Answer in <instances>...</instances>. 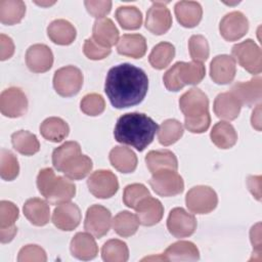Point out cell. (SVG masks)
<instances>
[{
    "instance_id": "24",
    "label": "cell",
    "mask_w": 262,
    "mask_h": 262,
    "mask_svg": "<svg viewBox=\"0 0 262 262\" xmlns=\"http://www.w3.org/2000/svg\"><path fill=\"white\" fill-rule=\"evenodd\" d=\"M175 15L178 23L184 28H193L202 19L203 8L195 1H179L174 7Z\"/></svg>"
},
{
    "instance_id": "49",
    "label": "cell",
    "mask_w": 262,
    "mask_h": 262,
    "mask_svg": "<svg viewBox=\"0 0 262 262\" xmlns=\"http://www.w3.org/2000/svg\"><path fill=\"white\" fill-rule=\"evenodd\" d=\"M84 5L87 11L97 19L104 17L111 11V8H112V2L108 0L106 1L87 0V1H84Z\"/></svg>"
},
{
    "instance_id": "14",
    "label": "cell",
    "mask_w": 262,
    "mask_h": 262,
    "mask_svg": "<svg viewBox=\"0 0 262 262\" xmlns=\"http://www.w3.org/2000/svg\"><path fill=\"white\" fill-rule=\"evenodd\" d=\"M171 26V12L165 6V3L152 2V5L146 12L145 28L155 35H163L169 31Z\"/></svg>"
},
{
    "instance_id": "31",
    "label": "cell",
    "mask_w": 262,
    "mask_h": 262,
    "mask_svg": "<svg viewBox=\"0 0 262 262\" xmlns=\"http://www.w3.org/2000/svg\"><path fill=\"white\" fill-rule=\"evenodd\" d=\"M69 132L68 123L57 117L47 118L40 125L41 135L51 142H60L69 135Z\"/></svg>"
},
{
    "instance_id": "7",
    "label": "cell",
    "mask_w": 262,
    "mask_h": 262,
    "mask_svg": "<svg viewBox=\"0 0 262 262\" xmlns=\"http://www.w3.org/2000/svg\"><path fill=\"white\" fill-rule=\"evenodd\" d=\"M188 210L194 214H208L212 212L217 204V193L207 185H198L190 188L185 196Z\"/></svg>"
},
{
    "instance_id": "55",
    "label": "cell",
    "mask_w": 262,
    "mask_h": 262,
    "mask_svg": "<svg viewBox=\"0 0 262 262\" xmlns=\"http://www.w3.org/2000/svg\"><path fill=\"white\" fill-rule=\"evenodd\" d=\"M251 123H252V126L257 129L258 131L261 130V104L258 103L257 107L253 111V114H252V117H251Z\"/></svg>"
},
{
    "instance_id": "42",
    "label": "cell",
    "mask_w": 262,
    "mask_h": 262,
    "mask_svg": "<svg viewBox=\"0 0 262 262\" xmlns=\"http://www.w3.org/2000/svg\"><path fill=\"white\" fill-rule=\"evenodd\" d=\"M19 172V165L16 157L8 149L1 148L0 151V175L6 181L15 179Z\"/></svg>"
},
{
    "instance_id": "18",
    "label": "cell",
    "mask_w": 262,
    "mask_h": 262,
    "mask_svg": "<svg viewBox=\"0 0 262 262\" xmlns=\"http://www.w3.org/2000/svg\"><path fill=\"white\" fill-rule=\"evenodd\" d=\"M230 90V92L239 100L242 105L252 106L261 100L262 79L261 77H255L248 82H237Z\"/></svg>"
},
{
    "instance_id": "32",
    "label": "cell",
    "mask_w": 262,
    "mask_h": 262,
    "mask_svg": "<svg viewBox=\"0 0 262 262\" xmlns=\"http://www.w3.org/2000/svg\"><path fill=\"white\" fill-rule=\"evenodd\" d=\"M212 142L219 148L226 149L232 147L237 141V134L230 123L218 122L210 133Z\"/></svg>"
},
{
    "instance_id": "40",
    "label": "cell",
    "mask_w": 262,
    "mask_h": 262,
    "mask_svg": "<svg viewBox=\"0 0 262 262\" xmlns=\"http://www.w3.org/2000/svg\"><path fill=\"white\" fill-rule=\"evenodd\" d=\"M101 257L105 262H125L129 258V250L121 239H110L101 248Z\"/></svg>"
},
{
    "instance_id": "28",
    "label": "cell",
    "mask_w": 262,
    "mask_h": 262,
    "mask_svg": "<svg viewBox=\"0 0 262 262\" xmlns=\"http://www.w3.org/2000/svg\"><path fill=\"white\" fill-rule=\"evenodd\" d=\"M49 39L58 45H70L77 36L75 27L66 19H55L47 27Z\"/></svg>"
},
{
    "instance_id": "53",
    "label": "cell",
    "mask_w": 262,
    "mask_h": 262,
    "mask_svg": "<svg viewBox=\"0 0 262 262\" xmlns=\"http://www.w3.org/2000/svg\"><path fill=\"white\" fill-rule=\"evenodd\" d=\"M247 184L251 193L260 201L261 196V176H249L247 179Z\"/></svg>"
},
{
    "instance_id": "8",
    "label": "cell",
    "mask_w": 262,
    "mask_h": 262,
    "mask_svg": "<svg viewBox=\"0 0 262 262\" xmlns=\"http://www.w3.org/2000/svg\"><path fill=\"white\" fill-rule=\"evenodd\" d=\"M149 185L154 191L162 196H173L181 193L184 189L182 177L173 170H162L152 174Z\"/></svg>"
},
{
    "instance_id": "54",
    "label": "cell",
    "mask_w": 262,
    "mask_h": 262,
    "mask_svg": "<svg viewBox=\"0 0 262 262\" xmlns=\"http://www.w3.org/2000/svg\"><path fill=\"white\" fill-rule=\"evenodd\" d=\"M17 232V227L15 225L6 227V228H0V241L2 244L9 243L13 239Z\"/></svg>"
},
{
    "instance_id": "47",
    "label": "cell",
    "mask_w": 262,
    "mask_h": 262,
    "mask_svg": "<svg viewBox=\"0 0 262 262\" xmlns=\"http://www.w3.org/2000/svg\"><path fill=\"white\" fill-rule=\"evenodd\" d=\"M46 260H47V256L45 251L37 245L25 246L24 248L20 249L17 256L18 262H32V261L45 262Z\"/></svg>"
},
{
    "instance_id": "51",
    "label": "cell",
    "mask_w": 262,
    "mask_h": 262,
    "mask_svg": "<svg viewBox=\"0 0 262 262\" xmlns=\"http://www.w3.org/2000/svg\"><path fill=\"white\" fill-rule=\"evenodd\" d=\"M14 53V44L10 37L1 34L0 35V59L6 60L10 58Z\"/></svg>"
},
{
    "instance_id": "56",
    "label": "cell",
    "mask_w": 262,
    "mask_h": 262,
    "mask_svg": "<svg viewBox=\"0 0 262 262\" xmlns=\"http://www.w3.org/2000/svg\"><path fill=\"white\" fill-rule=\"evenodd\" d=\"M36 4H38V5H41V6H49V5H51V4H54V2H35Z\"/></svg>"
},
{
    "instance_id": "20",
    "label": "cell",
    "mask_w": 262,
    "mask_h": 262,
    "mask_svg": "<svg viewBox=\"0 0 262 262\" xmlns=\"http://www.w3.org/2000/svg\"><path fill=\"white\" fill-rule=\"evenodd\" d=\"M135 210L139 223L144 226H152L159 223L164 215L162 203L150 195L142 200Z\"/></svg>"
},
{
    "instance_id": "50",
    "label": "cell",
    "mask_w": 262,
    "mask_h": 262,
    "mask_svg": "<svg viewBox=\"0 0 262 262\" xmlns=\"http://www.w3.org/2000/svg\"><path fill=\"white\" fill-rule=\"evenodd\" d=\"M55 174L51 168H44L39 171L37 176V187L39 192L44 196L52 181L55 179Z\"/></svg>"
},
{
    "instance_id": "38",
    "label": "cell",
    "mask_w": 262,
    "mask_h": 262,
    "mask_svg": "<svg viewBox=\"0 0 262 262\" xmlns=\"http://www.w3.org/2000/svg\"><path fill=\"white\" fill-rule=\"evenodd\" d=\"M183 135L182 124L175 119L164 121L158 129V139L162 145L168 146L180 139Z\"/></svg>"
},
{
    "instance_id": "52",
    "label": "cell",
    "mask_w": 262,
    "mask_h": 262,
    "mask_svg": "<svg viewBox=\"0 0 262 262\" xmlns=\"http://www.w3.org/2000/svg\"><path fill=\"white\" fill-rule=\"evenodd\" d=\"M260 223L254 225L250 230V238L253 245V249L256 254L261 253V230H260Z\"/></svg>"
},
{
    "instance_id": "19",
    "label": "cell",
    "mask_w": 262,
    "mask_h": 262,
    "mask_svg": "<svg viewBox=\"0 0 262 262\" xmlns=\"http://www.w3.org/2000/svg\"><path fill=\"white\" fill-rule=\"evenodd\" d=\"M76 194V185L68 177L57 176L50 184L44 198L51 205H59L71 201Z\"/></svg>"
},
{
    "instance_id": "45",
    "label": "cell",
    "mask_w": 262,
    "mask_h": 262,
    "mask_svg": "<svg viewBox=\"0 0 262 262\" xmlns=\"http://www.w3.org/2000/svg\"><path fill=\"white\" fill-rule=\"evenodd\" d=\"M80 107L85 115L94 117L103 113L105 108V102L100 94L89 93L82 98Z\"/></svg>"
},
{
    "instance_id": "21",
    "label": "cell",
    "mask_w": 262,
    "mask_h": 262,
    "mask_svg": "<svg viewBox=\"0 0 262 262\" xmlns=\"http://www.w3.org/2000/svg\"><path fill=\"white\" fill-rule=\"evenodd\" d=\"M70 249L72 255L80 260H92L98 254V247L92 234L89 232H78L71 241Z\"/></svg>"
},
{
    "instance_id": "9",
    "label": "cell",
    "mask_w": 262,
    "mask_h": 262,
    "mask_svg": "<svg viewBox=\"0 0 262 262\" xmlns=\"http://www.w3.org/2000/svg\"><path fill=\"white\" fill-rule=\"evenodd\" d=\"M89 191L97 199L112 198L119 189L117 176L110 170L94 171L87 180Z\"/></svg>"
},
{
    "instance_id": "33",
    "label": "cell",
    "mask_w": 262,
    "mask_h": 262,
    "mask_svg": "<svg viewBox=\"0 0 262 262\" xmlns=\"http://www.w3.org/2000/svg\"><path fill=\"white\" fill-rule=\"evenodd\" d=\"M92 166V161L89 157L79 154L64 165L61 172L71 180H79L90 173Z\"/></svg>"
},
{
    "instance_id": "5",
    "label": "cell",
    "mask_w": 262,
    "mask_h": 262,
    "mask_svg": "<svg viewBox=\"0 0 262 262\" xmlns=\"http://www.w3.org/2000/svg\"><path fill=\"white\" fill-rule=\"evenodd\" d=\"M179 107L184 115V121H193L209 114L208 96L199 88H191L179 99Z\"/></svg>"
},
{
    "instance_id": "16",
    "label": "cell",
    "mask_w": 262,
    "mask_h": 262,
    "mask_svg": "<svg viewBox=\"0 0 262 262\" xmlns=\"http://www.w3.org/2000/svg\"><path fill=\"white\" fill-rule=\"evenodd\" d=\"M81 221V212L74 203L59 204L53 211L52 222L60 230L71 231L78 227Z\"/></svg>"
},
{
    "instance_id": "2",
    "label": "cell",
    "mask_w": 262,
    "mask_h": 262,
    "mask_svg": "<svg viewBox=\"0 0 262 262\" xmlns=\"http://www.w3.org/2000/svg\"><path fill=\"white\" fill-rule=\"evenodd\" d=\"M159 126L147 115L128 113L121 116L114 130L115 139L142 151L151 143Z\"/></svg>"
},
{
    "instance_id": "27",
    "label": "cell",
    "mask_w": 262,
    "mask_h": 262,
    "mask_svg": "<svg viewBox=\"0 0 262 262\" xmlns=\"http://www.w3.org/2000/svg\"><path fill=\"white\" fill-rule=\"evenodd\" d=\"M24 214L27 219L36 226H44L50 219V208L44 200L33 198L29 199L24 205Z\"/></svg>"
},
{
    "instance_id": "4",
    "label": "cell",
    "mask_w": 262,
    "mask_h": 262,
    "mask_svg": "<svg viewBox=\"0 0 262 262\" xmlns=\"http://www.w3.org/2000/svg\"><path fill=\"white\" fill-rule=\"evenodd\" d=\"M233 59L237 60L247 72L258 75L262 71V53L260 47L252 39H247L233 45L231 49Z\"/></svg>"
},
{
    "instance_id": "30",
    "label": "cell",
    "mask_w": 262,
    "mask_h": 262,
    "mask_svg": "<svg viewBox=\"0 0 262 262\" xmlns=\"http://www.w3.org/2000/svg\"><path fill=\"white\" fill-rule=\"evenodd\" d=\"M110 162L115 169L122 173H131L137 167L135 152L125 146H115L110 151Z\"/></svg>"
},
{
    "instance_id": "13",
    "label": "cell",
    "mask_w": 262,
    "mask_h": 262,
    "mask_svg": "<svg viewBox=\"0 0 262 262\" xmlns=\"http://www.w3.org/2000/svg\"><path fill=\"white\" fill-rule=\"evenodd\" d=\"M249 30V21L241 11H232L223 16L219 24V31L226 41H236L243 38Z\"/></svg>"
},
{
    "instance_id": "12",
    "label": "cell",
    "mask_w": 262,
    "mask_h": 262,
    "mask_svg": "<svg viewBox=\"0 0 262 262\" xmlns=\"http://www.w3.org/2000/svg\"><path fill=\"white\" fill-rule=\"evenodd\" d=\"M167 228L177 238L187 237L195 231L196 219L183 208H174L168 216Z\"/></svg>"
},
{
    "instance_id": "41",
    "label": "cell",
    "mask_w": 262,
    "mask_h": 262,
    "mask_svg": "<svg viewBox=\"0 0 262 262\" xmlns=\"http://www.w3.org/2000/svg\"><path fill=\"white\" fill-rule=\"evenodd\" d=\"M81 154V146L76 141H67L52 152V164L57 171H62L64 165L75 156Z\"/></svg>"
},
{
    "instance_id": "34",
    "label": "cell",
    "mask_w": 262,
    "mask_h": 262,
    "mask_svg": "<svg viewBox=\"0 0 262 262\" xmlns=\"http://www.w3.org/2000/svg\"><path fill=\"white\" fill-rule=\"evenodd\" d=\"M26 13V5L20 0L0 1V21L3 25L12 26L19 23Z\"/></svg>"
},
{
    "instance_id": "39",
    "label": "cell",
    "mask_w": 262,
    "mask_h": 262,
    "mask_svg": "<svg viewBox=\"0 0 262 262\" xmlns=\"http://www.w3.org/2000/svg\"><path fill=\"white\" fill-rule=\"evenodd\" d=\"M115 15L124 30H137L142 25V13L135 6H120Z\"/></svg>"
},
{
    "instance_id": "35",
    "label": "cell",
    "mask_w": 262,
    "mask_h": 262,
    "mask_svg": "<svg viewBox=\"0 0 262 262\" xmlns=\"http://www.w3.org/2000/svg\"><path fill=\"white\" fill-rule=\"evenodd\" d=\"M11 142L14 149L25 156H33L40 149V143L36 135L27 130L14 132L11 135Z\"/></svg>"
},
{
    "instance_id": "23",
    "label": "cell",
    "mask_w": 262,
    "mask_h": 262,
    "mask_svg": "<svg viewBox=\"0 0 262 262\" xmlns=\"http://www.w3.org/2000/svg\"><path fill=\"white\" fill-rule=\"evenodd\" d=\"M241 108L242 103L230 91L218 94L214 100L213 110L219 119L232 121L238 117Z\"/></svg>"
},
{
    "instance_id": "6",
    "label": "cell",
    "mask_w": 262,
    "mask_h": 262,
    "mask_svg": "<svg viewBox=\"0 0 262 262\" xmlns=\"http://www.w3.org/2000/svg\"><path fill=\"white\" fill-rule=\"evenodd\" d=\"M83 85V74L74 66L58 69L53 76V87L57 94L63 97L76 95Z\"/></svg>"
},
{
    "instance_id": "37",
    "label": "cell",
    "mask_w": 262,
    "mask_h": 262,
    "mask_svg": "<svg viewBox=\"0 0 262 262\" xmlns=\"http://www.w3.org/2000/svg\"><path fill=\"white\" fill-rule=\"evenodd\" d=\"M139 225V220L136 215L129 211H122L118 213L113 220V227L117 234L123 237L133 235Z\"/></svg>"
},
{
    "instance_id": "29",
    "label": "cell",
    "mask_w": 262,
    "mask_h": 262,
    "mask_svg": "<svg viewBox=\"0 0 262 262\" xmlns=\"http://www.w3.org/2000/svg\"><path fill=\"white\" fill-rule=\"evenodd\" d=\"M163 256L166 261H195L200 259V252L193 243L180 241L169 246Z\"/></svg>"
},
{
    "instance_id": "11",
    "label": "cell",
    "mask_w": 262,
    "mask_h": 262,
    "mask_svg": "<svg viewBox=\"0 0 262 262\" xmlns=\"http://www.w3.org/2000/svg\"><path fill=\"white\" fill-rule=\"evenodd\" d=\"M1 114L8 118H19L28 110V99L18 87H9L2 91L0 96Z\"/></svg>"
},
{
    "instance_id": "46",
    "label": "cell",
    "mask_w": 262,
    "mask_h": 262,
    "mask_svg": "<svg viewBox=\"0 0 262 262\" xmlns=\"http://www.w3.org/2000/svg\"><path fill=\"white\" fill-rule=\"evenodd\" d=\"M18 208L11 202L2 201L0 203V228L13 226L18 218Z\"/></svg>"
},
{
    "instance_id": "43",
    "label": "cell",
    "mask_w": 262,
    "mask_h": 262,
    "mask_svg": "<svg viewBox=\"0 0 262 262\" xmlns=\"http://www.w3.org/2000/svg\"><path fill=\"white\" fill-rule=\"evenodd\" d=\"M189 54L192 61L203 62L208 59L210 54L209 43L202 35H192L188 41Z\"/></svg>"
},
{
    "instance_id": "22",
    "label": "cell",
    "mask_w": 262,
    "mask_h": 262,
    "mask_svg": "<svg viewBox=\"0 0 262 262\" xmlns=\"http://www.w3.org/2000/svg\"><path fill=\"white\" fill-rule=\"evenodd\" d=\"M92 38L97 44L111 48L119 41V31L111 18H98L92 28Z\"/></svg>"
},
{
    "instance_id": "17",
    "label": "cell",
    "mask_w": 262,
    "mask_h": 262,
    "mask_svg": "<svg viewBox=\"0 0 262 262\" xmlns=\"http://www.w3.org/2000/svg\"><path fill=\"white\" fill-rule=\"evenodd\" d=\"M236 73L235 60L227 54L217 55L213 58L210 64L211 79L220 85L229 84L233 81Z\"/></svg>"
},
{
    "instance_id": "1",
    "label": "cell",
    "mask_w": 262,
    "mask_h": 262,
    "mask_svg": "<svg viewBox=\"0 0 262 262\" xmlns=\"http://www.w3.org/2000/svg\"><path fill=\"white\" fill-rule=\"evenodd\" d=\"M148 90V78L143 70L125 62L113 67L105 78L104 92L116 108L140 103Z\"/></svg>"
},
{
    "instance_id": "48",
    "label": "cell",
    "mask_w": 262,
    "mask_h": 262,
    "mask_svg": "<svg viewBox=\"0 0 262 262\" xmlns=\"http://www.w3.org/2000/svg\"><path fill=\"white\" fill-rule=\"evenodd\" d=\"M83 52L89 59L100 60L110 55L111 48L103 47L97 44L91 37L85 40L84 46H83Z\"/></svg>"
},
{
    "instance_id": "15",
    "label": "cell",
    "mask_w": 262,
    "mask_h": 262,
    "mask_svg": "<svg viewBox=\"0 0 262 262\" xmlns=\"http://www.w3.org/2000/svg\"><path fill=\"white\" fill-rule=\"evenodd\" d=\"M26 63L31 72H47L53 64V53L45 44H34L26 52Z\"/></svg>"
},
{
    "instance_id": "3",
    "label": "cell",
    "mask_w": 262,
    "mask_h": 262,
    "mask_svg": "<svg viewBox=\"0 0 262 262\" xmlns=\"http://www.w3.org/2000/svg\"><path fill=\"white\" fill-rule=\"evenodd\" d=\"M206 68L202 62L178 61L164 75L163 81L169 91H179L185 85H196L204 79Z\"/></svg>"
},
{
    "instance_id": "26",
    "label": "cell",
    "mask_w": 262,
    "mask_h": 262,
    "mask_svg": "<svg viewBox=\"0 0 262 262\" xmlns=\"http://www.w3.org/2000/svg\"><path fill=\"white\" fill-rule=\"evenodd\" d=\"M117 50L122 55L141 58L146 52V40L140 34H125L118 41Z\"/></svg>"
},
{
    "instance_id": "44",
    "label": "cell",
    "mask_w": 262,
    "mask_h": 262,
    "mask_svg": "<svg viewBox=\"0 0 262 262\" xmlns=\"http://www.w3.org/2000/svg\"><path fill=\"white\" fill-rule=\"evenodd\" d=\"M149 195V190L143 184L133 183L125 187L123 193V202L127 207L135 209L142 200Z\"/></svg>"
},
{
    "instance_id": "10",
    "label": "cell",
    "mask_w": 262,
    "mask_h": 262,
    "mask_svg": "<svg viewBox=\"0 0 262 262\" xmlns=\"http://www.w3.org/2000/svg\"><path fill=\"white\" fill-rule=\"evenodd\" d=\"M112 214L108 209L100 205H92L86 212L84 228L93 236L100 238L105 235L111 227Z\"/></svg>"
},
{
    "instance_id": "25",
    "label": "cell",
    "mask_w": 262,
    "mask_h": 262,
    "mask_svg": "<svg viewBox=\"0 0 262 262\" xmlns=\"http://www.w3.org/2000/svg\"><path fill=\"white\" fill-rule=\"evenodd\" d=\"M145 163L152 174L162 170L177 171L178 168L176 156L168 149L148 151L145 156Z\"/></svg>"
},
{
    "instance_id": "36",
    "label": "cell",
    "mask_w": 262,
    "mask_h": 262,
    "mask_svg": "<svg viewBox=\"0 0 262 262\" xmlns=\"http://www.w3.org/2000/svg\"><path fill=\"white\" fill-rule=\"evenodd\" d=\"M174 56L175 47L169 42H161L152 48L148 60L154 69L163 70L169 66Z\"/></svg>"
}]
</instances>
